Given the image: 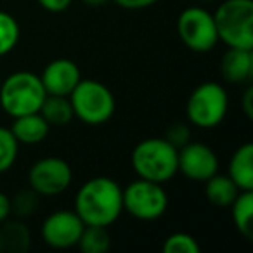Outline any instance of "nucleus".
Here are the masks:
<instances>
[{
  "instance_id": "obj_17",
  "label": "nucleus",
  "mask_w": 253,
  "mask_h": 253,
  "mask_svg": "<svg viewBox=\"0 0 253 253\" xmlns=\"http://www.w3.org/2000/svg\"><path fill=\"white\" fill-rule=\"evenodd\" d=\"M205 198L211 205L218 208H227L239 194V189L229 175L215 173L208 180H205Z\"/></svg>"
},
{
  "instance_id": "obj_11",
  "label": "nucleus",
  "mask_w": 253,
  "mask_h": 253,
  "mask_svg": "<svg viewBox=\"0 0 253 253\" xmlns=\"http://www.w3.org/2000/svg\"><path fill=\"white\" fill-rule=\"evenodd\" d=\"M177 165H179V173L193 182H205L220 169L217 153L208 144L196 141H189L182 148H179Z\"/></svg>"
},
{
  "instance_id": "obj_4",
  "label": "nucleus",
  "mask_w": 253,
  "mask_h": 253,
  "mask_svg": "<svg viewBox=\"0 0 253 253\" xmlns=\"http://www.w3.org/2000/svg\"><path fill=\"white\" fill-rule=\"evenodd\" d=\"M218 42L232 49L253 50V2L224 0L213 12Z\"/></svg>"
},
{
  "instance_id": "obj_27",
  "label": "nucleus",
  "mask_w": 253,
  "mask_h": 253,
  "mask_svg": "<svg viewBox=\"0 0 253 253\" xmlns=\"http://www.w3.org/2000/svg\"><path fill=\"white\" fill-rule=\"evenodd\" d=\"M113 2L125 11H142V9H149L156 5L160 0H113Z\"/></svg>"
},
{
  "instance_id": "obj_28",
  "label": "nucleus",
  "mask_w": 253,
  "mask_h": 253,
  "mask_svg": "<svg viewBox=\"0 0 253 253\" xmlns=\"http://www.w3.org/2000/svg\"><path fill=\"white\" fill-rule=\"evenodd\" d=\"M241 109L248 120L253 118V85H248L241 95Z\"/></svg>"
},
{
  "instance_id": "obj_24",
  "label": "nucleus",
  "mask_w": 253,
  "mask_h": 253,
  "mask_svg": "<svg viewBox=\"0 0 253 253\" xmlns=\"http://www.w3.org/2000/svg\"><path fill=\"white\" fill-rule=\"evenodd\" d=\"M162 250L163 253H200L201 246L194 236L187 232H173L165 238Z\"/></svg>"
},
{
  "instance_id": "obj_1",
  "label": "nucleus",
  "mask_w": 253,
  "mask_h": 253,
  "mask_svg": "<svg viewBox=\"0 0 253 253\" xmlns=\"http://www.w3.org/2000/svg\"><path fill=\"white\" fill-rule=\"evenodd\" d=\"M73 210L85 225L109 227L123 213V187L111 177H92L78 187Z\"/></svg>"
},
{
  "instance_id": "obj_9",
  "label": "nucleus",
  "mask_w": 253,
  "mask_h": 253,
  "mask_svg": "<svg viewBox=\"0 0 253 253\" xmlns=\"http://www.w3.org/2000/svg\"><path fill=\"white\" fill-rule=\"evenodd\" d=\"M73 182V170L59 156L40 158L28 170V187L40 198H54L66 193Z\"/></svg>"
},
{
  "instance_id": "obj_2",
  "label": "nucleus",
  "mask_w": 253,
  "mask_h": 253,
  "mask_svg": "<svg viewBox=\"0 0 253 253\" xmlns=\"http://www.w3.org/2000/svg\"><path fill=\"white\" fill-rule=\"evenodd\" d=\"M177 155L179 149L165 137H148L135 144L130 163L139 179L167 184L179 173Z\"/></svg>"
},
{
  "instance_id": "obj_5",
  "label": "nucleus",
  "mask_w": 253,
  "mask_h": 253,
  "mask_svg": "<svg viewBox=\"0 0 253 253\" xmlns=\"http://www.w3.org/2000/svg\"><path fill=\"white\" fill-rule=\"evenodd\" d=\"M68 97H70L75 118H78L85 125H104L115 115V95L108 85L99 80L82 78Z\"/></svg>"
},
{
  "instance_id": "obj_21",
  "label": "nucleus",
  "mask_w": 253,
  "mask_h": 253,
  "mask_svg": "<svg viewBox=\"0 0 253 253\" xmlns=\"http://www.w3.org/2000/svg\"><path fill=\"white\" fill-rule=\"evenodd\" d=\"M21 26L18 19L5 11H0V57H5L18 47Z\"/></svg>"
},
{
  "instance_id": "obj_8",
  "label": "nucleus",
  "mask_w": 253,
  "mask_h": 253,
  "mask_svg": "<svg viewBox=\"0 0 253 253\" xmlns=\"http://www.w3.org/2000/svg\"><path fill=\"white\" fill-rule=\"evenodd\" d=\"M177 35L189 50L198 54L210 52L217 47L218 35L213 12L201 5H191L177 16Z\"/></svg>"
},
{
  "instance_id": "obj_23",
  "label": "nucleus",
  "mask_w": 253,
  "mask_h": 253,
  "mask_svg": "<svg viewBox=\"0 0 253 253\" xmlns=\"http://www.w3.org/2000/svg\"><path fill=\"white\" fill-rule=\"evenodd\" d=\"M19 142L12 135L11 128L0 125V175L7 173L18 162Z\"/></svg>"
},
{
  "instance_id": "obj_10",
  "label": "nucleus",
  "mask_w": 253,
  "mask_h": 253,
  "mask_svg": "<svg viewBox=\"0 0 253 253\" xmlns=\"http://www.w3.org/2000/svg\"><path fill=\"white\" fill-rule=\"evenodd\" d=\"M85 224L75 210L61 208L43 218L40 225V238L54 250H70L78 245Z\"/></svg>"
},
{
  "instance_id": "obj_31",
  "label": "nucleus",
  "mask_w": 253,
  "mask_h": 253,
  "mask_svg": "<svg viewBox=\"0 0 253 253\" xmlns=\"http://www.w3.org/2000/svg\"><path fill=\"white\" fill-rule=\"evenodd\" d=\"M198 2H201V4H210V2H215V0H198Z\"/></svg>"
},
{
  "instance_id": "obj_6",
  "label": "nucleus",
  "mask_w": 253,
  "mask_h": 253,
  "mask_svg": "<svg viewBox=\"0 0 253 253\" xmlns=\"http://www.w3.org/2000/svg\"><path fill=\"white\" fill-rule=\"evenodd\" d=\"M229 111V94L218 82H203L189 94L186 116L189 125L210 130L225 120Z\"/></svg>"
},
{
  "instance_id": "obj_15",
  "label": "nucleus",
  "mask_w": 253,
  "mask_h": 253,
  "mask_svg": "<svg viewBox=\"0 0 253 253\" xmlns=\"http://www.w3.org/2000/svg\"><path fill=\"white\" fill-rule=\"evenodd\" d=\"M32 239V231L23 218H7L0 224V253H26Z\"/></svg>"
},
{
  "instance_id": "obj_12",
  "label": "nucleus",
  "mask_w": 253,
  "mask_h": 253,
  "mask_svg": "<svg viewBox=\"0 0 253 253\" xmlns=\"http://www.w3.org/2000/svg\"><path fill=\"white\" fill-rule=\"evenodd\" d=\"M39 77L45 92L52 95H70L82 80L78 64L68 57H57L47 63Z\"/></svg>"
},
{
  "instance_id": "obj_32",
  "label": "nucleus",
  "mask_w": 253,
  "mask_h": 253,
  "mask_svg": "<svg viewBox=\"0 0 253 253\" xmlns=\"http://www.w3.org/2000/svg\"><path fill=\"white\" fill-rule=\"evenodd\" d=\"M0 84H2V77H0Z\"/></svg>"
},
{
  "instance_id": "obj_13",
  "label": "nucleus",
  "mask_w": 253,
  "mask_h": 253,
  "mask_svg": "<svg viewBox=\"0 0 253 253\" xmlns=\"http://www.w3.org/2000/svg\"><path fill=\"white\" fill-rule=\"evenodd\" d=\"M220 75L229 84H246L253 78V50L227 47L220 59Z\"/></svg>"
},
{
  "instance_id": "obj_29",
  "label": "nucleus",
  "mask_w": 253,
  "mask_h": 253,
  "mask_svg": "<svg viewBox=\"0 0 253 253\" xmlns=\"http://www.w3.org/2000/svg\"><path fill=\"white\" fill-rule=\"evenodd\" d=\"M11 217V198L0 191V224Z\"/></svg>"
},
{
  "instance_id": "obj_22",
  "label": "nucleus",
  "mask_w": 253,
  "mask_h": 253,
  "mask_svg": "<svg viewBox=\"0 0 253 253\" xmlns=\"http://www.w3.org/2000/svg\"><path fill=\"white\" fill-rule=\"evenodd\" d=\"M11 198V215H16V218H28L39 211L40 207V196L32 189V187H25V189L16 191Z\"/></svg>"
},
{
  "instance_id": "obj_18",
  "label": "nucleus",
  "mask_w": 253,
  "mask_h": 253,
  "mask_svg": "<svg viewBox=\"0 0 253 253\" xmlns=\"http://www.w3.org/2000/svg\"><path fill=\"white\" fill-rule=\"evenodd\" d=\"M231 218L239 234L253 239V191H239L231 203Z\"/></svg>"
},
{
  "instance_id": "obj_30",
  "label": "nucleus",
  "mask_w": 253,
  "mask_h": 253,
  "mask_svg": "<svg viewBox=\"0 0 253 253\" xmlns=\"http://www.w3.org/2000/svg\"><path fill=\"white\" fill-rule=\"evenodd\" d=\"M82 4L88 5V7H102L109 2V0H80Z\"/></svg>"
},
{
  "instance_id": "obj_19",
  "label": "nucleus",
  "mask_w": 253,
  "mask_h": 253,
  "mask_svg": "<svg viewBox=\"0 0 253 253\" xmlns=\"http://www.w3.org/2000/svg\"><path fill=\"white\" fill-rule=\"evenodd\" d=\"M40 115L45 118L50 126H64L75 118L73 108L68 95H52L47 94L42 106L39 109Z\"/></svg>"
},
{
  "instance_id": "obj_26",
  "label": "nucleus",
  "mask_w": 253,
  "mask_h": 253,
  "mask_svg": "<svg viewBox=\"0 0 253 253\" xmlns=\"http://www.w3.org/2000/svg\"><path fill=\"white\" fill-rule=\"evenodd\" d=\"M37 2L43 11L50 12V14H61V12L68 11L73 4V0H37Z\"/></svg>"
},
{
  "instance_id": "obj_7",
  "label": "nucleus",
  "mask_w": 253,
  "mask_h": 253,
  "mask_svg": "<svg viewBox=\"0 0 253 253\" xmlns=\"http://www.w3.org/2000/svg\"><path fill=\"white\" fill-rule=\"evenodd\" d=\"M169 208V193L163 184L135 179L123 189V211L142 222L162 218Z\"/></svg>"
},
{
  "instance_id": "obj_3",
  "label": "nucleus",
  "mask_w": 253,
  "mask_h": 253,
  "mask_svg": "<svg viewBox=\"0 0 253 253\" xmlns=\"http://www.w3.org/2000/svg\"><path fill=\"white\" fill-rule=\"evenodd\" d=\"M47 92L37 73L28 70L14 71L2 78L0 84V108L11 118L30 113H39Z\"/></svg>"
},
{
  "instance_id": "obj_25",
  "label": "nucleus",
  "mask_w": 253,
  "mask_h": 253,
  "mask_svg": "<svg viewBox=\"0 0 253 253\" xmlns=\"http://www.w3.org/2000/svg\"><path fill=\"white\" fill-rule=\"evenodd\" d=\"M191 137H193V134H191V125L184 122L170 123L165 132V139L172 146H175L177 149L182 148L184 144H187V142L191 141Z\"/></svg>"
},
{
  "instance_id": "obj_14",
  "label": "nucleus",
  "mask_w": 253,
  "mask_h": 253,
  "mask_svg": "<svg viewBox=\"0 0 253 253\" xmlns=\"http://www.w3.org/2000/svg\"><path fill=\"white\" fill-rule=\"evenodd\" d=\"M16 141L23 146H37L49 137L50 125L45 122L40 113H30L18 118H12V125L9 126Z\"/></svg>"
},
{
  "instance_id": "obj_20",
  "label": "nucleus",
  "mask_w": 253,
  "mask_h": 253,
  "mask_svg": "<svg viewBox=\"0 0 253 253\" xmlns=\"http://www.w3.org/2000/svg\"><path fill=\"white\" fill-rule=\"evenodd\" d=\"M77 246L82 253H106L111 248V236L108 227L85 225Z\"/></svg>"
},
{
  "instance_id": "obj_16",
  "label": "nucleus",
  "mask_w": 253,
  "mask_h": 253,
  "mask_svg": "<svg viewBox=\"0 0 253 253\" xmlns=\"http://www.w3.org/2000/svg\"><path fill=\"white\" fill-rule=\"evenodd\" d=\"M227 175L239 191H253V144H241L229 160Z\"/></svg>"
}]
</instances>
